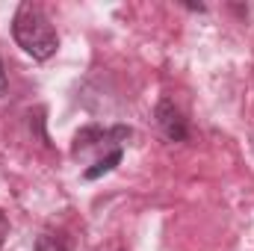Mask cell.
I'll return each mask as SVG.
<instances>
[{"label":"cell","mask_w":254,"mask_h":251,"mask_svg":"<svg viewBox=\"0 0 254 251\" xmlns=\"http://www.w3.org/2000/svg\"><path fill=\"white\" fill-rule=\"evenodd\" d=\"M12 36H15L18 48L24 54H30L33 60H39V63L51 60L57 54V48H60V36H57L51 18L45 15V9L39 3H30V0H24L15 9Z\"/></svg>","instance_id":"obj_1"},{"label":"cell","mask_w":254,"mask_h":251,"mask_svg":"<svg viewBox=\"0 0 254 251\" xmlns=\"http://www.w3.org/2000/svg\"><path fill=\"white\" fill-rule=\"evenodd\" d=\"M154 116H157V127H160V133H163L169 142H187V136H190L187 119H184V113H181L172 101H160Z\"/></svg>","instance_id":"obj_2"},{"label":"cell","mask_w":254,"mask_h":251,"mask_svg":"<svg viewBox=\"0 0 254 251\" xmlns=\"http://www.w3.org/2000/svg\"><path fill=\"white\" fill-rule=\"evenodd\" d=\"M130 136V130L127 127H113V130H101V127H86V130H80L77 133V139H74V154H83V151H89V148H95V145H122V139Z\"/></svg>","instance_id":"obj_3"},{"label":"cell","mask_w":254,"mask_h":251,"mask_svg":"<svg viewBox=\"0 0 254 251\" xmlns=\"http://www.w3.org/2000/svg\"><path fill=\"white\" fill-rule=\"evenodd\" d=\"M119 163H122V148H116V151H110V154H107L104 160H98V163H95L92 169H86V172H83V178H86V181H95V178H101V175H107V172H113V169H116Z\"/></svg>","instance_id":"obj_4"},{"label":"cell","mask_w":254,"mask_h":251,"mask_svg":"<svg viewBox=\"0 0 254 251\" xmlns=\"http://www.w3.org/2000/svg\"><path fill=\"white\" fill-rule=\"evenodd\" d=\"M36 251H68V243L57 234H42L36 240Z\"/></svg>","instance_id":"obj_5"},{"label":"cell","mask_w":254,"mask_h":251,"mask_svg":"<svg viewBox=\"0 0 254 251\" xmlns=\"http://www.w3.org/2000/svg\"><path fill=\"white\" fill-rule=\"evenodd\" d=\"M6 234H9V222H6V216H3V210H0V246H3V240H6Z\"/></svg>","instance_id":"obj_6"},{"label":"cell","mask_w":254,"mask_h":251,"mask_svg":"<svg viewBox=\"0 0 254 251\" xmlns=\"http://www.w3.org/2000/svg\"><path fill=\"white\" fill-rule=\"evenodd\" d=\"M6 89H9V80H6V68H3V63H0V98L6 95Z\"/></svg>","instance_id":"obj_7"}]
</instances>
